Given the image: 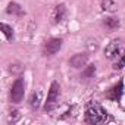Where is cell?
<instances>
[{
  "mask_svg": "<svg viewBox=\"0 0 125 125\" xmlns=\"http://www.w3.org/2000/svg\"><path fill=\"white\" fill-rule=\"evenodd\" d=\"M110 119L107 110L99 103H90L85 110V121L88 124H104Z\"/></svg>",
  "mask_w": 125,
  "mask_h": 125,
  "instance_id": "cell-1",
  "label": "cell"
},
{
  "mask_svg": "<svg viewBox=\"0 0 125 125\" xmlns=\"http://www.w3.org/2000/svg\"><path fill=\"white\" fill-rule=\"evenodd\" d=\"M59 94H60V85H59L57 81H53L52 85H50L49 94H47V100L44 103V110L46 112H52V110L56 109L57 102H59Z\"/></svg>",
  "mask_w": 125,
  "mask_h": 125,
  "instance_id": "cell-2",
  "label": "cell"
},
{
  "mask_svg": "<svg viewBox=\"0 0 125 125\" xmlns=\"http://www.w3.org/2000/svg\"><path fill=\"white\" fill-rule=\"evenodd\" d=\"M24 94H25V81L22 77L16 78L12 88H10V100L12 103H21L22 99H24Z\"/></svg>",
  "mask_w": 125,
  "mask_h": 125,
  "instance_id": "cell-3",
  "label": "cell"
},
{
  "mask_svg": "<svg viewBox=\"0 0 125 125\" xmlns=\"http://www.w3.org/2000/svg\"><path fill=\"white\" fill-rule=\"evenodd\" d=\"M122 50H124V41L119 40V38H115V40H112V41L106 46V49H104V56H106L107 59H116V57H119V56L122 54Z\"/></svg>",
  "mask_w": 125,
  "mask_h": 125,
  "instance_id": "cell-4",
  "label": "cell"
},
{
  "mask_svg": "<svg viewBox=\"0 0 125 125\" xmlns=\"http://www.w3.org/2000/svg\"><path fill=\"white\" fill-rule=\"evenodd\" d=\"M62 43H63V41H62L60 38H50V40H47V41L44 43V47H43L44 54H46V56H53V54H56V53L60 50Z\"/></svg>",
  "mask_w": 125,
  "mask_h": 125,
  "instance_id": "cell-5",
  "label": "cell"
},
{
  "mask_svg": "<svg viewBox=\"0 0 125 125\" xmlns=\"http://www.w3.org/2000/svg\"><path fill=\"white\" fill-rule=\"evenodd\" d=\"M66 15H68V10H66V6L63 3H60L57 5L53 12H52V22L53 24H60V22H63L66 19Z\"/></svg>",
  "mask_w": 125,
  "mask_h": 125,
  "instance_id": "cell-6",
  "label": "cell"
},
{
  "mask_svg": "<svg viewBox=\"0 0 125 125\" xmlns=\"http://www.w3.org/2000/svg\"><path fill=\"white\" fill-rule=\"evenodd\" d=\"M87 62H88V54L87 53H77L71 57L69 60V63L72 68L75 69H80V68H84L87 65Z\"/></svg>",
  "mask_w": 125,
  "mask_h": 125,
  "instance_id": "cell-7",
  "label": "cell"
},
{
  "mask_svg": "<svg viewBox=\"0 0 125 125\" xmlns=\"http://www.w3.org/2000/svg\"><path fill=\"white\" fill-rule=\"evenodd\" d=\"M122 93H124V83L122 81H119L118 84H115L109 91H107V99H110V100H113V102H119L121 100V97H122Z\"/></svg>",
  "mask_w": 125,
  "mask_h": 125,
  "instance_id": "cell-8",
  "label": "cell"
},
{
  "mask_svg": "<svg viewBox=\"0 0 125 125\" xmlns=\"http://www.w3.org/2000/svg\"><path fill=\"white\" fill-rule=\"evenodd\" d=\"M6 12H8L9 15H15V16H24V15H25L24 8H22L19 3H16V2H10V3L8 5V8H6Z\"/></svg>",
  "mask_w": 125,
  "mask_h": 125,
  "instance_id": "cell-9",
  "label": "cell"
},
{
  "mask_svg": "<svg viewBox=\"0 0 125 125\" xmlns=\"http://www.w3.org/2000/svg\"><path fill=\"white\" fill-rule=\"evenodd\" d=\"M41 97H43V91H41V90H35V91L31 94V97H30V106H31V109L35 110V109L40 107Z\"/></svg>",
  "mask_w": 125,
  "mask_h": 125,
  "instance_id": "cell-10",
  "label": "cell"
},
{
  "mask_svg": "<svg viewBox=\"0 0 125 125\" xmlns=\"http://www.w3.org/2000/svg\"><path fill=\"white\" fill-rule=\"evenodd\" d=\"M102 8L106 12H116L118 10V3L115 0H102Z\"/></svg>",
  "mask_w": 125,
  "mask_h": 125,
  "instance_id": "cell-11",
  "label": "cell"
},
{
  "mask_svg": "<svg viewBox=\"0 0 125 125\" xmlns=\"http://www.w3.org/2000/svg\"><path fill=\"white\" fill-rule=\"evenodd\" d=\"M103 24H104L106 28H109L110 31H113V30H116L119 27V19L118 18H113V16H109V18H106L103 21Z\"/></svg>",
  "mask_w": 125,
  "mask_h": 125,
  "instance_id": "cell-12",
  "label": "cell"
},
{
  "mask_svg": "<svg viewBox=\"0 0 125 125\" xmlns=\"http://www.w3.org/2000/svg\"><path fill=\"white\" fill-rule=\"evenodd\" d=\"M2 31H3V34H5L8 41H13L15 40V34H13V28L12 27H9L8 24H2Z\"/></svg>",
  "mask_w": 125,
  "mask_h": 125,
  "instance_id": "cell-13",
  "label": "cell"
},
{
  "mask_svg": "<svg viewBox=\"0 0 125 125\" xmlns=\"http://www.w3.org/2000/svg\"><path fill=\"white\" fill-rule=\"evenodd\" d=\"M94 72H96V66H94V65H90V66L83 72V77H84V78H88V77L94 75Z\"/></svg>",
  "mask_w": 125,
  "mask_h": 125,
  "instance_id": "cell-14",
  "label": "cell"
},
{
  "mask_svg": "<svg viewBox=\"0 0 125 125\" xmlns=\"http://www.w3.org/2000/svg\"><path fill=\"white\" fill-rule=\"evenodd\" d=\"M19 116H21V115H19V112H18V110H12V112H10V115H9V122L15 124V122L19 119Z\"/></svg>",
  "mask_w": 125,
  "mask_h": 125,
  "instance_id": "cell-15",
  "label": "cell"
},
{
  "mask_svg": "<svg viewBox=\"0 0 125 125\" xmlns=\"http://www.w3.org/2000/svg\"><path fill=\"white\" fill-rule=\"evenodd\" d=\"M124 65H125V54L121 57V60L115 65V69H122V68H124Z\"/></svg>",
  "mask_w": 125,
  "mask_h": 125,
  "instance_id": "cell-16",
  "label": "cell"
}]
</instances>
